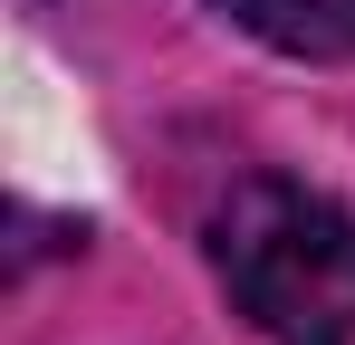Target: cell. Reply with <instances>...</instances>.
<instances>
[{
  "mask_svg": "<svg viewBox=\"0 0 355 345\" xmlns=\"http://www.w3.org/2000/svg\"><path fill=\"white\" fill-rule=\"evenodd\" d=\"M211 269L269 345H355V211L250 172L211 211Z\"/></svg>",
  "mask_w": 355,
  "mask_h": 345,
  "instance_id": "cell-1",
  "label": "cell"
},
{
  "mask_svg": "<svg viewBox=\"0 0 355 345\" xmlns=\"http://www.w3.org/2000/svg\"><path fill=\"white\" fill-rule=\"evenodd\" d=\"M211 10L288 57H355V0H211Z\"/></svg>",
  "mask_w": 355,
  "mask_h": 345,
  "instance_id": "cell-2",
  "label": "cell"
}]
</instances>
